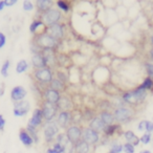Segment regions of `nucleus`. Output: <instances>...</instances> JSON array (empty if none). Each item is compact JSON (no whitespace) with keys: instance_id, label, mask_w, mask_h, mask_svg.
Segmentation results:
<instances>
[{"instance_id":"nucleus-32","label":"nucleus","mask_w":153,"mask_h":153,"mask_svg":"<svg viewBox=\"0 0 153 153\" xmlns=\"http://www.w3.org/2000/svg\"><path fill=\"white\" fill-rule=\"evenodd\" d=\"M65 151V148L63 146H61L58 143H53L51 147L46 150V153H64Z\"/></svg>"},{"instance_id":"nucleus-26","label":"nucleus","mask_w":153,"mask_h":153,"mask_svg":"<svg viewBox=\"0 0 153 153\" xmlns=\"http://www.w3.org/2000/svg\"><path fill=\"white\" fill-rule=\"evenodd\" d=\"M58 110L61 111H69V109L71 108V102L68 98H65V97H61L59 103L57 104Z\"/></svg>"},{"instance_id":"nucleus-23","label":"nucleus","mask_w":153,"mask_h":153,"mask_svg":"<svg viewBox=\"0 0 153 153\" xmlns=\"http://www.w3.org/2000/svg\"><path fill=\"white\" fill-rule=\"evenodd\" d=\"M40 27H45L46 28V25L43 23V21L41 19H34L32 21V23L30 24V34L33 35H39V30Z\"/></svg>"},{"instance_id":"nucleus-3","label":"nucleus","mask_w":153,"mask_h":153,"mask_svg":"<svg viewBox=\"0 0 153 153\" xmlns=\"http://www.w3.org/2000/svg\"><path fill=\"white\" fill-rule=\"evenodd\" d=\"M33 78L40 85H49L53 79V74L51 68L44 67L41 69H35L33 71Z\"/></svg>"},{"instance_id":"nucleus-48","label":"nucleus","mask_w":153,"mask_h":153,"mask_svg":"<svg viewBox=\"0 0 153 153\" xmlns=\"http://www.w3.org/2000/svg\"><path fill=\"white\" fill-rule=\"evenodd\" d=\"M140 153H151V151L150 150H143V151H140Z\"/></svg>"},{"instance_id":"nucleus-34","label":"nucleus","mask_w":153,"mask_h":153,"mask_svg":"<svg viewBox=\"0 0 153 153\" xmlns=\"http://www.w3.org/2000/svg\"><path fill=\"white\" fill-rule=\"evenodd\" d=\"M57 7H59L60 12H64V13H68L70 11V4L66 1H62V0H59L57 1Z\"/></svg>"},{"instance_id":"nucleus-11","label":"nucleus","mask_w":153,"mask_h":153,"mask_svg":"<svg viewBox=\"0 0 153 153\" xmlns=\"http://www.w3.org/2000/svg\"><path fill=\"white\" fill-rule=\"evenodd\" d=\"M61 94L57 90H53L51 88H45L44 91H43V99H44V102H47L49 104L57 105L59 103L60 99H61Z\"/></svg>"},{"instance_id":"nucleus-7","label":"nucleus","mask_w":153,"mask_h":153,"mask_svg":"<svg viewBox=\"0 0 153 153\" xmlns=\"http://www.w3.org/2000/svg\"><path fill=\"white\" fill-rule=\"evenodd\" d=\"M41 110H42L43 119H44L45 123H48V122L53 121L55 117H57L58 107L57 105L49 104V103L43 101L42 105H41Z\"/></svg>"},{"instance_id":"nucleus-13","label":"nucleus","mask_w":153,"mask_h":153,"mask_svg":"<svg viewBox=\"0 0 153 153\" xmlns=\"http://www.w3.org/2000/svg\"><path fill=\"white\" fill-rule=\"evenodd\" d=\"M56 123L59 126V128L67 129L71 123V112L70 111H60L59 114L57 115Z\"/></svg>"},{"instance_id":"nucleus-19","label":"nucleus","mask_w":153,"mask_h":153,"mask_svg":"<svg viewBox=\"0 0 153 153\" xmlns=\"http://www.w3.org/2000/svg\"><path fill=\"white\" fill-rule=\"evenodd\" d=\"M19 140H20V142L22 143V145H23V146H25L26 148H30V147L35 144L34 140H33V138H32V136L28 134V132L26 131L24 128L20 129V131H19Z\"/></svg>"},{"instance_id":"nucleus-39","label":"nucleus","mask_w":153,"mask_h":153,"mask_svg":"<svg viewBox=\"0 0 153 153\" xmlns=\"http://www.w3.org/2000/svg\"><path fill=\"white\" fill-rule=\"evenodd\" d=\"M145 67H146V71L148 74V76L153 80V63H146L145 64Z\"/></svg>"},{"instance_id":"nucleus-40","label":"nucleus","mask_w":153,"mask_h":153,"mask_svg":"<svg viewBox=\"0 0 153 153\" xmlns=\"http://www.w3.org/2000/svg\"><path fill=\"white\" fill-rule=\"evenodd\" d=\"M7 44V36L4 33L0 32V49H2Z\"/></svg>"},{"instance_id":"nucleus-17","label":"nucleus","mask_w":153,"mask_h":153,"mask_svg":"<svg viewBox=\"0 0 153 153\" xmlns=\"http://www.w3.org/2000/svg\"><path fill=\"white\" fill-rule=\"evenodd\" d=\"M32 65L34 66L35 69H41V68L47 67L46 61L41 53H34L32 56Z\"/></svg>"},{"instance_id":"nucleus-6","label":"nucleus","mask_w":153,"mask_h":153,"mask_svg":"<svg viewBox=\"0 0 153 153\" xmlns=\"http://www.w3.org/2000/svg\"><path fill=\"white\" fill-rule=\"evenodd\" d=\"M62 17V14L59 10L57 9H51L49 11L45 12L44 14L41 15V18L40 19L43 21V23L47 26H51L53 24H56V23H59L60 19Z\"/></svg>"},{"instance_id":"nucleus-16","label":"nucleus","mask_w":153,"mask_h":153,"mask_svg":"<svg viewBox=\"0 0 153 153\" xmlns=\"http://www.w3.org/2000/svg\"><path fill=\"white\" fill-rule=\"evenodd\" d=\"M41 53L44 57L45 61H46L47 67L51 68L55 66V64L57 63V56H56L55 49L53 48H45L41 51Z\"/></svg>"},{"instance_id":"nucleus-45","label":"nucleus","mask_w":153,"mask_h":153,"mask_svg":"<svg viewBox=\"0 0 153 153\" xmlns=\"http://www.w3.org/2000/svg\"><path fill=\"white\" fill-rule=\"evenodd\" d=\"M5 9V1L4 0H0V12H2Z\"/></svg>"},{"instance_id":"nucleus-18","label":"nucleus","mask_w":153,"mask_h":153,"mask_svg":"<svg viewBox=\"0 0 153 153\" xmlns=\"http://www.w3.org/2000/svg\"><path fill=\"white\" fill-rule=\"evenodd\" d=\"M53 2L51 0H37L35 2V7H37V11L41 13V15L44 14L45 12L49 11L51 9H53Z\"/></svg>"},{"instance_id":"nucleus-50","label":"nucleus","mask_w":153,"mask_h":153,"mask_svg":"<svg viewBox=\"0 0 153 153\" xmlns=\"http://www.w3.org/2000/svg\"><path fill=\"white\" fill-rule=\"evenodd\" d=\"M107 153H114V152H112V151H110V150H109V151H108V152H107Z\"/></svg>"},{"instance_id":"nucleus-33","label":"nucleus","mask_w":153,"mask_h":153,"mask_svg":"<svg viewBox=\"0 0 153 153\" xmlns=\"http://www.w3.org/2000/svg\"><path fill=\"white\" fill-rule=\"evenodd\" d=\"M10 67H11V61L10 60H5L2 63V65H1V68H0V74L3 78H7L9 76Z\"/></svg>"},{"instance_id":"nucleus-2","label":"nucleus","mask_w":153,"mask_h":153,"mask_svg":"<svg viewBox=\"0 0 153 153\" xmlns=\"http://www.w3.org/2000/svg\"><path fill=\"white\" fill-rule=\"evenodd\" d=\"M33 42H34L40 49H45V48L55 49L56 47L58 46V41L55 40V39L49 34H47L46 32L41 33L40 35H37Z\"/></svg>"},{"instance_id":"nucleus-14","label":"nucleus","mask_w":153,"mask_h":153,"mask_svg":"<svg viewBox=\"0 0 153 153\" xmlns=\"http://www.w3.org/2000/svg\"><path fill=\"white\" fill-rule=\"evenodd\" d=\"M43 121H44V119H43V114H42L41 108H35L34 110H33L32 117H30V119L28 120L27 125L38 129L40 126L43 125V123H44Z\"/></svg>"},{"instance_id":"nucleus-1","label":"nucleus","mask_w":153,"mask_h":153,"mask_svg":"<svg viewBox=\"0 0 153 153\" xmlns=\"http://www.w3.org/2000/svg\"><path fill=\"white\" fill-rule=\"evenodd\" d=\"M147 96H148V91L140 89L137 87L135 89L130 90V91H127L122 94V100L126 104H129L131 106H136V105L142 104L146 100Z\"/></svg>"},{"instance_id":"nucleus-37","label":"nucleus","mask_w":153,"mask_h":153,"mask_svg":"<svg viewBox=\"0 0 153 153\" xmlns=\"http://www.w3.org/2000/svg\"><path fill=\"white\" fill-rule=\"evenodd\" d=\"M22 7H23V10L25 12H32L33 10L35 9V4L32 1L25 0V1H23V3H22Z\"/></svg>"},{"instance_id":"nucleus-38","label":"nucleus","mask_w":153,"mask_h":153,"mask_svg":"<svg viewBox=\"0 0 153 153\" xmlns=\"http://www.w3.org/2000/svg\"><path fill=\"white\" fill-rule=\"evenodd\" d=\"M123 151L125 153H134V152H135V149H134L133 145L126 143V144L123 145Z\"/></svg>"},{"instance_id":"nucleus-51","label":"nucleus","mask_w":153,"mask_h":153,"mask_svg":"<svg viewBox=\"0 0 153 153\" xmlns=\"http://www.w3.org/2000/svg\"><path fill=\"white\" fill-rule=\"evenodd\" d=\"M152 140H153V136H152Z\"/></svg>"},{"instance_id":"nucleus-42","label":"nucleus","mask_w":153,"mask_h":153,"mask_svg":"<svg viewBox=\"0 0 153 153\" xmlns=\"http://www.w3.org/2000/svg\"><path fill=\"white\" fill-rule=\"evenodd\" d=\"M7 125V121H5V117H3V114H0V131H3Z\"/></svg>"},{"instance_id":"nucleus-8","label":"nucleus","mask_w":153,"mask_h":153,"mask_svg":"<svg viewBox=\"0 0 153 153\" xmlns=\"http://www.w3.org/2000/svg\"><path fill=\"white\" fill-rule=\"evenodd\" d=\"M65 134L67 136L68 140L74 146L76 143L82 140V128L78 125H70L66 129Z\"/></svg>"},{"instance_id":"nucleus-4","label":"nucleus","mask_w":153,"mask_h":153,"mask_svg":"<svg viewBox=\"0 0 153 153\" xmlns=\"http://www.w3.org/2000/svg\"><path fill=\"white\" fill-rule=\"evenodd\" d=\"M113 117H114L115 122L120 123H128L130 122L134 117V110L131 107H117L113 111Z\"/></svg>"},{"instance_id":"nucleus-30","label":"nucleus","mask_w":153,"mask_h":153,"mask_svg":"<svg viewBox=\"0 0 153 153\" xmlns=\"http://www.w3.org/2000/svg\"><path fill=\"white\" fill-rule=\"evenodd\" d=\"M138 88H140V89H143V90H146V91L152 90L153 89V80L150 79L149 76H147V78L144 79L143 83L138 86Z\"/></svg>"},{"instance_id":"nucleus-22","label":"nucleus","mask_w":153,"mask_h":153,"mask_svg":"<svg viewBox=\"0 0 153 153\" xmlns=\"http://www.w3.org/2000/svg\"><path fill=\"white\" fill-rule=\"evenodd\" d=\"M124 138L126 140V143L133 145L134 147L140 144V137L136 136L135 133L131 130H127V131L124 132Z\"/></svg>"},{"instance_id":"nucleus-21","label":"nucleus","mask_w":153,"mask_h":153,"mask_svg":"<svg viewBox=\"0 0 153 153\" xmlns=\"http://www.w3.org/2000/svg\"><path fill=\"white\" fill-rule=\"evenodd\" d=\"M105 127H106V125L103 123L102 120H101L99 117H94V119L89 122V128L97 132H100V131L103 132V130H104Z\"/></svg>"},{"instance_id":"nucleus-10","label":"nucleus","mask_w":153,"mask_h":153,"mask_svg":"<svg viewBox=\"0 0 153 153\" xmlns=\"http://www.w3.org/2000/svg\"><path fill=\"white\" fill-rule=\"evenodd\" d=\"M82 140L86 142L88 145H96L100 142V133L94 130L90 129L89 127H86L82 130Z\"/></svg>"},{"instance_id":"nucleus-43","label":"nucleus","mask_w":153,"mask_h":153,"mask_svg":"<svg viewBox=\"0 0 153 153\" xmlns=\"http://www.w3.org/2000/svg\"><path fill=\"white\" fill-rule=\"evenodd\" d=\"M137 129L138 131H145V129H146V121L145 120H143V121H140V123H138L137 125Z\"/></svg>"},{"instance_id":"nucleus-25","label":"nucleus","mask_w":153,"mask_h":153,"mask_svg":"<svg viewBox=\"0 0 153 153\" xmlns=\"http://www.w3.org/2000/svg\"><path fill=\"white\" fill-rule=\"evenodd\" d=\"M121 129V125L120 124H112V125L106 126L103 130V133L105 134L106 137H111L115 134V132H117Z\"/></svg>"},{"instance_id":"nucleus-29","label":"nucleus","mask_w":153,"mask_h":153,"mask_svg":"<svg viewBox=\"0 0 153 153\" xmlns=\"http://www.w3.org/2000/svg\"><path fill=\"white\" fill-rule=\"evenodd\" d=\"M25 130L28 132V134H30V135L32 136V138H33V140H34L35 144H38V143H39L38 129H37V128L32 127V126H30V125H26Z\"/></svg>"},{"instance_id":"nucleus-46","label":"nucleus","mask_w":153,"mask_h":153,"mask_svg":"<svg viewBox=\"0 0 153 153\" xmlns=\"http://www.w3.org/2000/svg\"><path fill=\"white\" fill-rule=\"evenodd\" d=\"M4 91H5V89H4V85H1L0 86V97H2L3 94H4Z\"/></svg>"},{"instance_id":"nucleus-35","label":"nucleus","mask_w":153,"mask_h":153,"mask_svg":"<svg viewBox=\"0 0 153 153\" xmlns=\"http://www.w3.org/2000/svg\"><path fill=\"white\" fill-rule=\"evenodd\" d=\"M110 151H112V152L114 153H121L123 152V145L121 144V143L119 142H112L110 144Z\"/></svg>"},{"instance_id":"nucleus-5","label":"nucleus","mask_w":153,"mask_h":153,"mask_svg":"<svg viewBox=\"0 0 153 153\" xmlns=\"http://www.w3.org/2000/svg\"><path fill=\"white\" fill-rule=\"evenodd\" d=\"M59 131L60 128L55 121L45 123L44 127H43V135H44L45 142L48 143V144L53 143V140H56V136L60 133Z\"/></svg>"},{"instance_id":"nucleus-24","label":"nucleus","mask_w":153,"mask_h":153,"mask_svg":"<svg viewBox=\"0 0 153 153\" xmlns=\"http://www.w3.org/2000/svg\"><path fill=\"white\" fill-rule=\"evenodd\" d=\"M90 152V145L81 140L74 145V153H89Z\"/></svg>"},{"instance_id":"nucleus-27","label":"nucleus","mask_w":153,"mask_h":153,"mask_svg":"<svg viewBox=\"0 0 153 153\" xmlns=\"http://www.w3.org/2000/svg\"><path fill=\"white\" fill-rule=\"evenodd\" d=\"M28 68H30V64H28V62L24 59L19 60V61L17 62V64H16V72L19 74L26 72Z\"/></svg>"},{"instance_id":"nucleus-41","label":"nucleus","mask_w":153,"mask_h":153,"mask_svg":"<svg viewBox=\"0 0 153 153\" xmlns=\"http://www.w3.org/2000/svg\"><path fill=\"white\" fill-rule=\"evenodd\" d=\"M145 131H146L147 133L153 132V122L146 121V129H145Z\"/></svg>"},{"instance_id":"nucleus-20","label":"nucleus","mask_w":153,"mask_h":153,"mask_svg":"<svg viewBox=\"0 0 153 153\" xmlns=\"http://www.w3.org/2000/svg\"><path fill=\"white\" fill-rule=\"evenodd\" d=\"M99 117L102 120V122L106 126L115 124V120H114V117H113V113H111L110 111H108V110H102L100 112Z\"/></svg>"},{"instance_id":"nucleus-28","label":"nucleus","mask_w":153,"mask_h":153,"mask_svg":"<svg viewBox=\"0 0 153 153\" xmlns=\"http://www.w3.org/2000/svg\"><path fill=\"white\" fill-rule=\"evenodd\" d=\"M48 87L60 92L65 88V84H64V82H62V81H60L59 79H57V78H53V79L51 80V83H49Z\"/></svg>"},{"instance_id":"nucleus-47","label":"nucleus","mask_w":153,"mask_h":153,"mask_svg":"<svg viewBox=\"0 0 153 153\" xmlns=\"http://www.w3.org/2000/svg\"><path fill=\"white\" fill-rule=\"evenodd\" d=\"M149 55H150V59H151V61L153 62V48L150 51V53H149Z\"/></svg>"},{"instance_id":"nucleus-31","label":"nucleus","mask_w":153,"mask_h":153,"mask_svg":"<svg viewBox=\"0 0 153 153\" xmlns=\"http://www.w3.org/2000/svg\"><path fill=\"white\" fill-rule=\"evenodd\" d=\"M56 143H58V144H60L61 146H63L64 148L67 147L68 145L70 144V142L68 140L67 136H66L65 132H64V133H59L57 136H56Z\"/></svg>"},{"instance_id":"nucleus-44","label":"nucleus","mask_w":153,"mask_h":153,"mask_svg":"<svg viewBox=\"0 0 153 153\" xmlns=\"http://www.w3.org/2000/svg\"><path fill=\"white\" fill-rule=\"evenodd\" d=\"M5 1V7H14L16 3L18 2L17 0H4Z\"/></svg>"},{"instance_id":"nucleus-9","label":"nucleus","mask_w":153,"mask_h":153,"mask_svg":"<svg viewBox=\"0 0 153 153\" xmlns=\"http://www.w3.org/2000/svg\"><path fill=\"white\" fill-rule=\"evenodd\" d=\"M30 103L26 100L16 102L13 105V114L16 117H23L30 112Z\"/></svg>"},{"instance_id":"nucleus-36","label":"nucleus","mask_w":153,"mask_h":153,"mask_svg":"<svg viewBox=\"0 0 153 153\" xmlns=\"http://www.w3.org/2000/svg\"><path fill=\"white\" fill-rule=\"evenodd\" d=\"M151 140H152V135H151V133H144L142 136L140 137V143H142V144L144 145H148L149 143L151 142Z\"/></svg>"},{"instance_id":"nucleus-15","label":"nucleus","mask_w":153,"mask_h":153,"mask_svg":"<svg viewBox=\"0 0 153 153\" xmlns=\"http://www.w3.org/2000/svg\"><path fill=\"white\" fill-rule=\"evenodd\" d=\"M47 34H49L53 37L55 40H57L59 42L60 40H62V38L64 37V28L63 25L60 23L53 24L51 26H47Z\"/></svg>"},{"instance_id":"nucleus-12","label":"nucleus","mask_w":153,"mask_h":153,"mask_svg":"<svg viewBox=\"0 0 153 153\" xmlns=\"http://www.w3.org/2000/svg\"><path fill=\"white\" fill-rule=\"evenodd\" d=\"M26 94H27V91H26L25 88H24L23 86H21V85L14 86V87L12 88L11 92H10L11 100L13 101L14 103L25 100Z\"/></svg>"},{"instance_id":"nucleus-49","label":"nucleus","mask_w":153,"mask_h":153,"mask_svg":"<svg viewBox=\"0 0 153 153\" xmlns=\"http://www.w3.org/2000/svg\"><path fill=\"white\" fill-rule=\"evenodd\" d=\"M151 43H152V45H153V35L151 36Z\"/></svg>"}]
</instances>
